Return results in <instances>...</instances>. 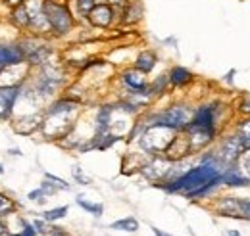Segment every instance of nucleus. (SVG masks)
Listing matches in <instances>:
<instances>
[{
  "label": "nucleus",
  "mask_w": 250,
  "mask_h": 236,
  "mask_svg": "<svg viewBox=\"0 0 250 236\" xmlns=\"http://www.w3.org/2000/svg\"><path fill=\"white\" fill-rule=\"evenodd\" d=\"M42 10L46 14L48 25H50V33L56 37H65L69 35L73 27H75V18L69 10L67 4L58 2V0H44Z\"/></svg>",
  "instance_id": "nucleus-4"
},
{
  "label": "nucleus",
  "mask_w": 250,
  "mask_h": 236,
  "mask_svg": "<svg viewBox=\"0 0 250 236\" xmlns=\"http://www.w3.org/2000/svg\"><path fill=\"white\" fill-rule=\"evenodd\" d=\"M8 154H12V156H20V154H21V150H20V148H10V150H8Z\"/></svg>",
  "instance_id": "nucleus-37"
},
{
  "label": "nucleus",
  "mask_w": 250,
  "mask_h": 236,
  "mask_svg": "<svg viewBox=\"0 0 250 236\" xmlns=\"http://www.w3.org/2000/svg\"><path fill=\"white\" fill-rule=\"evenodd\" d=\"M139 221L135 219V217H124V219H118V221H114V223H110V229H114V231H124V233H137L139 231Z\"/></svg>",
  "instance_id": "nucleus-20"
},
{
  "label": "nucleus",
  "mask_w": 250,
  "mask_h": 236,
  "mask_svg": "<svg viewBox=\"0 0 250 236\" xmlns=\"http://www.w3.org/2000/svg\"><path fill=\"white\" fill-rule=\"evenodd\" d=\"M6 2H10V4H16V6H20V4H21V0H6Z\"/></svg>",
  "instance_id": "nucleus-41"
},
{
  "label": "nucleus",
  "mask_w": 250,
  "mask_h": 236,
  "mask_svg": "<svg viewBox=\"0 0 250 236\" xmlns=\"http://www.w3.org/2000/svg\"><path fill=\"white\" fill-rule=\"evenodd\" d=\"M73 178H75L77 182H81V184H91V178L85 177V175L81 173V167H73Z\"/></svg>",
  "instance_id": "nucleus-34"
},
{
  "label": "nucleus",
  "mask_w": 250,
  "mask_h": 236,
  "mask_svg": "<svg viewBox=\"0 0 250 236\" xmlns=\"http://www.w3.org/2000/svg\"><path fill=\"white\" fill-rule=\"evenodd\" d=\"M192 114H194V110L188 108L187 104H173L162 112L150 114L145 119V123H146V127H166L175 133H183L192 119Z\"/></svg>",
  "instance_id": "nucleus-3"
},
{
  "label": "nucleus",
  "mask_w": 250,
  "mask_h": 236,
  "mask_svg": "<svg viewBox=\"0 0 250 236\" xmlns=\"http://www.w3.org/2000/svg\"><path fill=\"white\" fill-rule=\"evenodd\" d=\"M167 87H169V77L167 75H158L152 83H148V92H150V96H160L167 90Z\"/></svg>",
  "instance_id": "nucleus-21"
},
{
  "label": "nucleus",
  "mask_w": 250,
  "mask_h": 236,
  "mask_svg": "<svg viewBox=\"0 0 250 236\" xmlns=\"http://www.w3.org/2000/svg\"><path fill=\"white\" fill-rule=\"evenodd\" d=\"M237 167H239L247 177H250V148H245V150H243V154H241V157H239V161H237Z\"/></svg>",
  "instance_id": "nucleus-27"
},
{
  "label": "nucleus",
  "mask_w": 250,
  "mask_h": 236,
  "mask_svg": "<svg viewBox=\"0 0 250 236\" xmlns=\"http://www.w3.org/2000/svg\"><path fill=\"white\" fill-rule=\"evenodd\" d=\"M225 236H241V233L235 231V229H231V231H225Z\"/></svg>",
  "instance_id": "nucleus-38"
},
{
  "label": "nucleus",
  "mask_w": 250,
  "mask_h": 236,
  "mask_svg": "<svg viewBox=\"0 0 250 236\" xmlns=\"http://www.w3.org/2000/svg\"><path fill=\"white\" fill-rule=\"evenodd\" d=\"M216 211L223 217H241V200L239 198H221L216 204Z\"/></svg>",
  "instance_id": "nucleus-16"
},
{
  "label": "nucleus",
  "mask_w": 250,
  "mask_h": 236,
  "mask_svg": "<svg viewBox=\"0 0 250 236\" xmlns=\"http://www.w3.org/2000/svg\"><path fill=\"white\" fill-rule=\"evenodd\" d=\"M167 77H169V85L177 87V89H183V87H187V85H190L194 81V75L188 71L187 67H183V65H173L169 69Z\"/></svg>",
  "instance_id": "nucleus-15"
},
{
  "label": "nucleus",
  "mask_w": 250,
  "mask_h": 236,
  "mask_svg": "<svg viewBox=\"0 0 250 236\" xmlns=\"http://www.w3.org/2000/svg\"><path fill=\"white\" fill-rule=\"evenodd\" d=\"M46 236H69L65 233V229H60V227H50V231H48V235Z\"/></svg>",
  "instance_id": "nucleus-36"
},
{
  "label": "nucleus",
  "mask_w": 250,
  "mask_h": 236,
  "mask_svg": "<svg viewBox=\"0 0 250 236\" xmlns=\"http://www.w3.org/2000/svg\"><path fill=\"white\" fill-rule=\"evenodd\" d=\"M41 188H42V192L46 194V198H48V196H54V194H58V190H60V188H58L56 184H52L48 178H44V180H42Z\"/></svg>",
  "instance_id": "nucleus-31"
},
{
  "label": "nucleus",
  "mask_w": 250,
  "mask_h": 236,
  "mask_svg": "<svg viewBox=\"0 0 250 236\" xmlns=\"http://www.w3.org/2000/svg\"><path fill=\"white\" fill-rule=\"evenodd\" d=\"M23 83L16 85H0V119H10L14 114L16 102L20 100Z\"/></svg>",
  "instance_id": "nucleus-8"
},
{
  "label": "nucleus",
  "mask_w": 250,
  "mask_h": 236,
  "mask_svg": "<svg viewBox=\"0 0 250 236\" xmlns=\"http://www.w3.org/2000/svg\"><path fill=\"white\" fill-rule=\"evenodd\" d=\"M2 173H4V165L0 163V175H2Z\"/></svg>",
  "instance_id": "nucleus-42"
},
{
  "label": "nucleus",
  "mask_w": 250,
  "mask_h": 236,
  "mask_svg": "<svg viewBox=\"0 0 250 236\" xmlns=\"http://www.w3.org/2000/svg\"><path fill=\"white\" fill-rule=\"evenodd\" d=\"M219 186H223V177L218 175V177H214L212 180H208L202 188H198V190H194L192 194H188L187 198L188 200H206V198H210L216 190H218Z\"/></svg>",
  "instance_id": "nucleus-17"
},
{
  "label": "nucleus",
  "mask_w": 250,
  "mask_h": 236,
  "mask_svg": "<svg viewBox=\"0 0 250 236\" xmlns=\"http://www.w3.org/2000/svg\"><path fill=\"white\" fill-rule=\"evenodd\" d=\"M152 231H154V236H171V235H167V233H164V231H160V229H156V227H154Z\"/></svg>",
  "instance_id": "nucleus-39"
},
{
  "label": "nucleus",
  "mask_w": 250,
  "mask_h": 236,
  "mask_svg": "<svg viewBox=\"0 0 250 236\" xmlns=\"http://www.w3.org/2000/svg\"><path fill=\"white\" fill-rule=\"evenodd\" d=\"M100 2H108V0H75V8H77V16L81 18H89V14L93 12V8Z\"/></svg>",
  "instance_id": "nucleus-23"
},
{
  "label": "nucleus",
  "mask_w": 250,
  "mask_h": 236,
  "mask_svg": "<svg viewBox=\"0 0 250 236\" xmlns=\"http://www.w3.org/2000/svg\"><path fill=\"white\" fill-rule=\"evenodd\" d=\"M122 83L129 89V92H139V94H148V79L145 73H141L139 69L131 67V69H125L122 73Z\"/></svg>",
  "instance_id": "nucleus-12"
},
{
  "label": "nucleus",
  "mask_w": 250,
  "mask_h": 236,
  "mask_svg": "<svg viewBox=\"0 0 250 236\" xmlns=\"http://www.w3.org/2000/svg\"><path fill=\"white\" fill-rule=\"evenodd\" d=\"M243 150H245V146H243L241 138H239L237 135H233V137L223 138V140L219 142L218 150H216L214 154H216V157L221 161V165H223V167H227V165H233V163H237V161H239V157H241Z\"/></svg>",
  "instance_id": "nucleus-7"
},
{
  "label": "nucleus",
  "mask_w": 250,
  "mask_h": 236,
  "mask_svg": "<svg viewBox=\"0 0 250 236\" xmlns=\"http://www.w3.org/2000/svg\"><path fill=\"white\" fill-rule=\"evenodd\" d=\"M21 63H25V56H23L20 44L0 42V73L8 67L21 65Z\"/></svg>",
  "instance_id": "nucleus-11"
},
{
  "label": "nucleus",
  "mask_w": 250,
  "mask_h": 236,
  "mask_svg": "<svg viewBox=\"0 0 250 236\" xmlns=\"http://www.w3.org/2000/svg\"><path fill=\"white\" fill-rule=\"evenodd\" d=\"M114 16H116V12H114L112 4L110 2H100V4H96L93 8V12L89 14L87 21L91 25H94V27L106 29V27H110L114 23Z\"/></svg>",
  "instance_id": "nucleus-10"
},
{
  "label": "nucleus",
  "mask_w": 250,
  "mask_h": 236,
  "mask_svg": "<svg viewBox=\"0 0 250 236\" xmlns=\"http://www.w3.org/2000/svg\"><path fill=\"white\" fill-rule=\"evenodd\" d=\"M237 137L241 138L243 146L250 148V118L243 119V121L237 125Z\"/></svg>",
  "instance_id": "nucleus-25"
},
{
  "label": "nucleus",
  "mask_w": 250,
  "mask_h": 236,
  "mask_svg": "<svg viewBox=\"0 0 250 236\" xmlns=\"http://www.w3.org/2000/svg\"><path fill=\"white\" fill-rule=\"evenodd\" d=\"M33 227H35L37 235H42V236H46L48 235V231H50V223L44 221L42 217H41V219H35V221H33Z\"/></svg>",
  "instance_id": "nucleus-28"
},
{
  "label": "nucleus",
  "mask_w": 250,
  "mask_h": 236,
  "mask_svg": "<svg viewBox=\"0 0 250 236\" xmlns=\"http://www.w3.org/2000/svg\"><path fill=\"white\" fill-rule=\"evenodd\" d=\"M27 198H29L31 202H35V204H41V206L46 202V194L42 192V188H41V186H39L37 190H31V192L27 194Z\"/></svg>",
  "instance_id": "nucleus-29"
},
{
  "label": "nucleus",
  "mask_w": 250,
  "mask_h": 236,
  "mask_svg": "<svg viewBox=\"0 0 250 236\" xmlns=\"http://www.w3.org/2000/svg\"><path fill=\"white\" fill-rule=\"evenodd\" d=\"M77 114H79V102L77 100L67 98V96L58 98L46 108L44 119L41 123V131L44 133V137L60 140L73 131Z\"/></svg>",
  "instance_id": "nucleus-2"
},
{
  "label": "nucleus",
  "mask_w": 250,
  "mask_h": 236,
  "mask_svg": "<svg viewBox=\"0 0 250 236\" xmlns=\"http://www.w3.org/2000/svg\"><path fill=\"white\" fill-rule=\"evenodd\" d=\"M156 61H158V58L152 50H143V52H139L137 58H135V69H139L141 73L148 75V73L156 67Z\"/></svg>",
  "instance_id": "nucleus-18"
},
{
  "label": "nucleus",
  "mask_w": 250,
  "mask_h": 236,
  "mask_svg": "<svg viewBox=\"0 0 250 236\" xmlns=\"http://www.w3.org/2000/svg\"><path fill=\"white\" fill-rule=\"evenodd\" d=\"M75 202H77V206L81 207V209H85V211H87V213H91L93 217H102V213H104V206H102V204L87 202L83 196H77V198H75Z\"/></svg>",
  "instance_id": "nucleus-22"
},
{
  "label": "nucleus",
  "mask_w": 250,
  "mask_h": 236,
  "mask_svg": "<svg viewBox=\"0 0 250 236\" xmlns=\"http://www.w3.org/2000/svg\"><path fill=\"white\" fill-rule=\"evenodd\" d=\"M110 4H127V0H108Z\"/></svg>",
  "instance_id": "nucleus-40"
},
{
  "label": "nucleus",
  "mask_w": 250,
  "mask_h": 236,
  "mask_svg": "<svg viewBox=\"0 0 250 236\" xmlns=\"http://www.w3.org/2000/svg\"><path fill=\"white\" fill-rule=\"evenodd\" d=\"M175 131L166 127H146L145 133L139 137V144L150 156H162L175 138Z\"/></svg>",
  "instance_id": "nucleus-5"
},
{
  "label": "nucleus",
  "mask_w": 250,
  "mask_h": 236,
  "mask_svg": "<svg viewBox=\"0 0 250 236\" xmlns=\"http://www.w3.org/2000/svg\"><path fill=\"white\" fill-rule=\"evenodd\" d=\"M16 211V204H14V200L12 198H8V196H4V194H0V219H4V217H8V215H12Z\"/></svg>",
  "instance_id": "nucleus-26"
},
{
  "label": "nucleus",
  "mask_w": 250,
  "mask_h": 236,
  "mask_svg": "<svg viewBox=\"0 0 250 236\" xmlns=\"http://www.w3.org/2000/svg\"><path fill=\"white\" fill-rule=\"evenodd\" d=\"M221 177H223V186H231V188L250 186V177H247V175L237 167V163L227 165V167L223 169Z\"/></svg>",
  "instance_id": "nucleus-13"
},
{
  "label": "nucleus",
  "mask_w": 250,
  "mask_h": 236,
  "mask_svg": "<svg viewBox=\"0 0 250 236\" xmlns=\"http://www.w3.org/2000/svg\"><path fill=\"white\" fill-rule=\"evenodd\" d=\"M223 169H225V167L221 165V161L216 157V154H214V152H208L206 156H202V159H200L198 165L187 169L183 175H179V177L173 178V180L158 182L156 186L162 188V190H166V192H169V194H183V196H188V194H192L194 190L202 188L208 180H212L214 177L221 175Z\"/></svg>",
  "instance_id": "nucleus-1"
},
{
  "label": "nucleus",
  "mask_w": 250,
  "mask_h": 236,
  "mask_svg": "<svg viewBox=\"0 0 250 236\" xmlns=\"http://www.w3.org/2000/svg\"><path fill=\"white\" fill-rule=\"evenodd\" d=\"M171 165H173V161L167 159L166 156H154L148 163H145V165L141 167V173L148 178V180L160 182V180H164L166 175L169 173Z\"/></svg>",
  "instance_id": "nucleus-9"
},
{
  "label": "nucleus",
  "mask_w": 250,
  "mask_h": 236,
  "mask_svg": "<svg viewBox=\"0 0 250 236\" xmlns=\"http://www.w3.org/2000/svg\"><path fill=\"white\" fill-rule=\"evenodd\" d=\"M239 112H241L243 116H249L250 118V94H245V96L241 98V102H239Z\"/></svg>",
  "instance_id": "nucleus-33"
},
{
  "label": "nucleus",
  "mask_w": 250,
  "mask_h": 236,
  "mask_svg": "<svg viewBox=\"0 0 250 236\" xmlns=\"http://www.w3.org/2000/svg\"><path fill=\"white\" fill-rule=\"evenodd\" d=\"M67 211H69V207L67 206L52 207V209L42 211V219L48 221V223H56V221H60V219H63V217L67 215Z\"/></svg>",
  "instance_id": "nucleus-24"
},
{
  "label": "nucleus",
  "mask_w": 250,
  "mask_h": 236,
  "mask_svg": "<svg viewBox=\"0 0 250 236\" xmlns=\"http://www.w3.org/2000/svg\"><path fill=\"white\" fill-rule=\"evenodd\" d=\"M112 116H114V106H102V108H98L96 118H94V137H100V135L110 133Z\"/></svg>",
  "instance_id": "nucleus-14"
},
{
  "label": "nucleus",
  "mask_w": 250,
  "mask_h": 236,
  "mask_svg": "<svg viewBox=\"0 0 250 236\" xmlns=\"http://www.w3.org/2000/svg\"><path fill=\"white\" fill-rule=\"evenodd\" d=\"M44 178H48L50 182H54L60 190H69V184L63 180V178H60V177H56V175H52V173H44Z\"/></svg>",
  "instance_id": "nucleus-32"
},
{
  "label": "nucleus",
  "mask_w": 250,
  "mask_h": 236,
  "mask_svg": "<svg viewBox=\"0 0 250 236\" xmlns=\"http://www.w3.org/2000/svg\"><path fill=\"white\" fill-rule=\"evenodd\" d=\"M18 236H39V235H37V231H35L33 223L25 221V219H21V231L18 233Z\"/></svg>",
  "instance_id": "nucleus-30"
},
{
  "label": "nucleus",
  "mask_w": 250,
  "mask_h": 236,
  "mask_svg": "<svg viewBox=\"0 0 250 236\" xmlns=\"http://www.w3.org/2000/svg\"><path fill=\"white\" fill-rule=\"evenodd\" d=\"M241 217H245V219H250V198H245V200H241Z\"/></svg>",
  "instance_id": "nucleus-35"
},
{
  "label": "nucleus",
  "mask_w": 250,
  "mask_h": 236,
  "mask_svg": "<svg viewBox=\"0 0 250 236\" xmlns=\"http://www.w3.org/2000/svg\"><path fill=\"white\" fill-rule=\"evenodd\" d=\"M218 119H219V108L216 102L202 104V106H198V108L194 110L188 127L206 129V131H216V133H218Z\"/></svg>",
  "instance_id": "nucleus-6"
},
{
  "label": "nucleus",
  "mask_w": 250,
  "mask_h": 236,
  "mask_svg": "<svg viewBox=\"0 0 250 236\" xmlns=\"http://www.w3.org/2000/svg\"><path fill=\"white\" fill-rule=\"evenodd\" d=\"M10 21L18 27V29H29V10L25 4H20L14 8L12 16H10Z\"/></svg>",
  "instance_id": "nucleus-19"
}]
</instances>
